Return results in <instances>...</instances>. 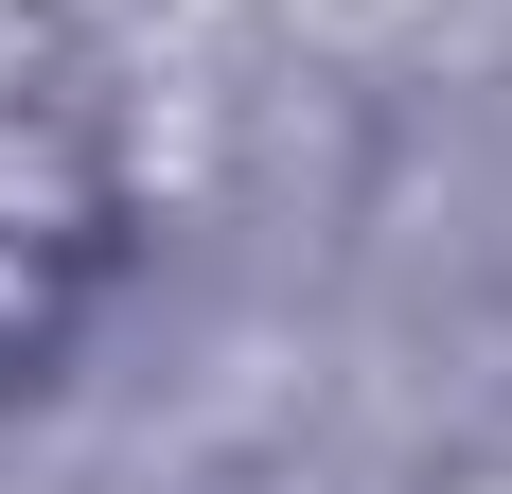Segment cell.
Segmentation results:
<instances>
[{
  "label": "cell",
  "instance_id": "1",
  "mask_svg": "<svg viewBox=\"0 0 512 494\" xmlns=\"http://www.w3.org/2000/svg\"><path fill=\"white\" fill-rule=\"evenodd\" d=\"M0 230L71 247V265H124V159H106L71 106H18V124H0Z\"/></svg>",
  "mask_w": 512,
  "mask_h": 494
},
{
  "label": "cell",
  "instance_id": "2",
  "mask_svg": "<svg viewBox=\"0 0 512 494\" xmlns=\"http://www.w3.org/2000/svg\"><path fill=\"white\" fill-rule=\"evenodd\" d=\"M89 300H106V265H71V247H36V230H0V389H53V353L89 336Z\"/></svg>",
  "mask_w": 512,
  "mask_h": 494
}]
</instances>
